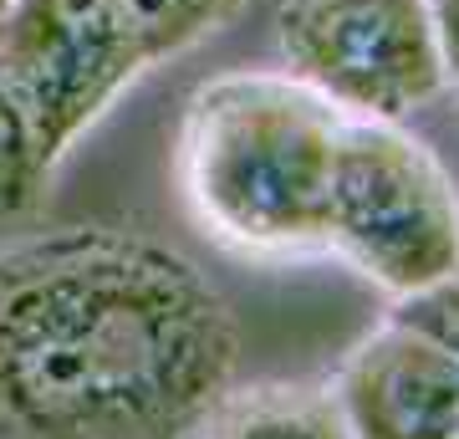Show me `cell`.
Returning <instances> with one entry per match:
<instances>
[{"label":"cell","mask_w":459,"mask_h":439,"mask_svg":"<svg viewBox=\"0 0 459 439\" xmlns=\"http://www.w3.org/2000/svg\"><path fill=\"white\" fill-rule=\"evenodd\" d=\"M235 373V307L184 250L123 225L0 245V439H195Z\"/></svg>","instance_id":"6da1fadb"},{"label":"cell","mask_w":459,"mask_h":439,"mask_svg":"<svg viewBox=\"0 0 459 439\" xmlns=\"http://www.w3.org/2000/svg\"><path fill=\"white\" fill-rule=\"evenodd\" d=\"M342 113L286 66L199 82L179 118L184 205L220 250L265 266L327 256V184Z\"/></svg>","instance_id":"7a4b0ae2"},{"label":"cell","mask_w":459,"mask_h":439,"mask_svg":"<svg viewBox=\"0 0 459 439\" xmlns=\"http://www.w3.org/2000/svg\"><path fill=\"white\" fill-rule=\"evenodd\" d=\"M327 256L409 302L459 266V184L409 123L342 118L327 184Z\"/></svg>","instance_id":"3957f363"},{"label":"cell","mask_w":459,"mask_h":439,"mask_svg":"<svg viewBox=\"0 0 459 439\" xmlns=\"http://www.w3.org/2000/svg\"><path fill=\"white\" fill-rule=\"evenodd\" d=\"M281 62L342 118L409 123L449 92L429 0H281Z\"/></svg>","instance_id":"277c9868"},{"label":"cell","mask_w":459,"mask_h":439,"mask_svg":"<svg viewBox=\"0 0 459 439\" xmlns=\"http://www.w3.org/2000/svg\"><path fill=\"white\" fill-rule=\"evenodd\" d=\"M148 77L108 0H11L0 11V87L51 174Z\"/></svg>","instance_id":"5b68a950"},{"label":"cell","mask_w":459,"mask_h":439,"mask_svg":"<svg viewBox=\"0 0 459 439\" xmlns=\"http://www.w3.org/2000/svg\"><path fill=\"white\" fill-rule=\"evenodd\" d=\"M327 389L352 439H459V358L403 312L352 342Z\"/></svg>","instance_id":"8992f818"},{"label":"cell","mask_w":459,"mask_h":439,"mask_svg":"<svg viewBox=\"0 0 459 439\" xmlns=\"http://www.w3.org/2000/svg\"><path fill=\"white\" fill-rule=\"evenodd\" d=\"M195 439H352L327 378L235 383L210 408Z\"/></svg>","instance_id":"52a82bcc"},{"label":"cell","mask_w":459,"mask_h":439,"mask_svg":"<svg viewBox=\"0 0 459 439\" xmlns=\"http://www.w3.org/2000/svg\"><path fill=\"white\" fill-rule=\"evenodd\" d=\"M250 0H108L117 26L128 31L133 51L148 72L179 62L210 36H220Z\"/></svg>","instance_id":"ba28073f"},{"label":"cell","mask_w":459,"mask_h":439,"mask_svg":"<svg viewBox=\"0 0 459 439\" xmlns=\"http://www.w3.org/2000/svg\"><path fill=\"white\" fill-rule=\"evenodd\" d=\"M51 163L41 159L26 118L16 113V102L0 87V245L31 225V215L41 210V199L51 189Z\"/></svg>","instance_id":"9c48e42d"},{"label":"cell","mask_w":459,"mask_h":439,"mask_svg":"<svg viewBox=\"0 0 459 439\" xmlns=\"http://www.w3.org/2000/svg\"><path fill=\"white\" fill-rule=\"evenodd\" d=\"M394 312H403L409 322H419L429 338H439L444 347L459 358V266L444 281H434L429 292L409 296V302H398Z\"/></svg>","instance_id":"30bf717a"},{"label":"cell","mask_w":459,"mask_h":439,"mask_svg":"<svg viewBox=\"0 0 459 439\" xmlns=\"http://www.w3.org/2000/svg\"><path fill=\"white\" fill-rule=\"evenodd\" d=\"M429 16H434V31H439L449 92H459V0H429Z\"/></svg>","instance_id":"8fae6325"},{"label":"cell","mask_w":459,"mask_h":439,"mask_svg":"<svg viewBox=\"0 0 459 439\" xmlns=\"http://www.w3.org/2000/svg\"><path fill=\"white\" fill-rule=\"evenodd\" d=\"M5 5H11V0H0V11H5Z\"/></svg>","instance_id":"7c38bea8"},{"label":"cell","mask_w":459,"mask_h":439,"mask_svg":"<svg viewBox=\"0 0 459 439\" xmlns=\"http://www.w3.org/2000/svg\"><path fill=\"white\" fill-rule=\"evenodd\" d=\"M455 98H459V92H455Z\"/></svg>","instance_id":"4fadbf2b"}]
</instances>
